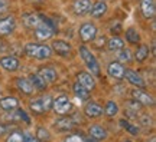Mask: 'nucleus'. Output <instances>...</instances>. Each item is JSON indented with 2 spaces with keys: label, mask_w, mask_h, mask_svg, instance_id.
Returning a JSON list of instances; mask_svg holds the SVG:
<instances>
[{
  "label": "nucleus",
  "mask_w": 156,
  "mask_h": 142,
  "mask_svg": "<svg viewBox=\"0 0 156 142\" xmlns=\"http://www.w3.org/2000/svg\"><path fill=\"white\" fill-rule=\"evenodd\" d=\"M25 53L30 58H36V59H49L52 56V49L46 45H38V43H28L25 46Z\"/></svg>",
  "instance_id": "nucleus-1"
},
{
  "label": "nucleus",
  "mask_w": 156,
  "mask_h": 142,
  "mask_svg": "<svg viewBox=\"0 0 156 142\" xmlns=\"http://www.w3.org/2000/svg\"><path fill=\"white\" fill-rule=\"evenodd\" d=\"M80 55H81V58H83L84 63L87 65L88 71L91 72V75L100 76V65H98V60L95 59V56L90 52L88 48L81 46V48H80Z\"/></svg>",
  "instance_id": "nucleus-2"
},
{
  "label": "nucleus",
  "mask_w": 156,
  "mask_h": 142,
  "mask_svg": "<svg viewBox=\"0 0 156 142\" xmlns=\"http://www.w3.org/2000/svg\"><path fill=\"white\" fill-rule=\"evenodd\" d=\"M54 25L49 20H41V22L35 26V36L39 39V40H48L54 36Z\"/></svg>",
  "instance_id": "nucleus-3"
},
{
  "label": "nucleus",
  "mask_w": 156,
  "mask_h": 142,
  "mask_svg": "<svg viewBox=\"0 0 156 142\" xmlns=\"http://www.w3.org/2000/svg\"><path fill=\"white\" fill-rule=\"evenodd\" d=\"M29 108L32 109V112L35 114H45L46 111H49L52 108V98L49 95H45V96H39V98L30 101Z\"/></svg>",
  "instance_id": "nucleus-4"
},
{
  "label": "nucleus",
  "mask_w": 156,
  "mask_h": 142,
  "mask_svg": "<svg viewBox=\"0 0 156 142\" xmlns=\"http://www.w3.org/2000/svg\"><path fill=\"white\" fill-rule=\"evenodd\" d=\"M52 108H54V111H55L56 114L67 115L68 112H71V109H73V104H71V101L68 99V96L61 95V96H58L55 101H52Z\"/></svg>",
  "instance_id": "nucleus-5"
},
{
  "label": "nucleus",
  "mask_w": 156,
  "mask_h": 142,
  "mask_svg": "<svg viewBox=\"0 0 156 142\" xmlns=\"http://www.w3.org/2000/svg\"><path fill=\"white\" fill-rule=\"evenodd\" d=\"M97 36V28L93 23H84L80 28V38L84 43H88V42H93Z\"/></svg>",
  "instance_id": "nucleus-6"
},
{
  "label": "nucleus",
  "mask_w": 156,
  "mask_h": 142,
  "mask_svg": "<svg viewBox=\"0 0 156 142\" xmlns=\"http://www.w3.org/2000/svg\"><path fill=\"white\" fill-rule=\"evenodd\" d=\"M16 28V22L13 16H7L5 19H0V36H9Z\"/></svg>",
  "instance_id": "nucleus-7"
},
{
  "label": "nucleus",
  "mask_w": 156,
  "mask_h": 142,
  "mask_svg": "<svg viewBox=\"0 0 156 142\" xmlns=\"http://www.w3.org/2000/svg\"><path fill=\"white\" fill-rule=\"evenodd\" d=\"M124 78H126L132 85L137 86L139 89H145L146 88V83H145V81H143V78L140 76L137 72L132 71V69H124Z\"/></svg>",
  "instance_id": "nucleus-8"
},
{
  "label": "nucleus",
  "mask_w": 156,
  "mask_h": 142,
  "mask_svg": "<svg viewBox=\"0 0 156 142\" xmlns=\"http://www.w3.org/2000/svg\"><path fill=\"white\" fill-rule=\"evenodd\" d=\"M77 79H78V83L83 85L87 91H93L95 88L94 78L91 76V73H88V72H80L77 75Z\"/></svg>",
  "instance_id": "nucleus-9"
},
{
  "label": "nucleus",
  "mask_w": 156,
  "mask_h": 142,
  "mask_svg": "<svg viewBox=\"0 0 156 142\" xmlns=\"http://www.w3.org/2000/svg\"><path fill=\"white\" fill-rule=\"evenodd\" d=\"M71 49H73L71 45L64 42V40H54L52 42V50L59 56H68L71 53Z\"/></svg>",
  "instance_id": "nucleus-10"
},
{
  "label": "nucleus",
  "mask_w": 156,
  "mask_h": 142,
  "mask_svg": "<svg viewBox=\"0 0 156 142\" xmlns=\"http://www.w3.org/2000/svg\"><path fill=\"white\" fill-rule=\"evenodd\" d=\"M0 66L7 72H15L19 69V60L15 56H3L0 59Z\"/></svg>",
  "instance_id": "nucleus-11"
},
{
  "label": "nucleus",
  "mask_w": 156,
  "mask_h": 142,
  "mask_svg": "<svg viewBox=\"0 0 156 142\" xmlns=\"http://www.w3.org/2000/svg\"><path fill=\"white\" fill-rule=\"evenodd\" d=\"M90 138H87V141H101L107 138V131L100 125H93L90 128Z\"/></svg>",
  "instance_id": "nucleus-12"
},
{
  "label": "nucleus",
  "mask_w": 156,
  "mask_h": 142,
  "mask_svg": "<svg viewBox=\"0 0 156 142\" xmlns=\"http://www.w3.org/2000/svg\"><path fill=\"white\" fill-rule=\"evenodd\" d=\"M73 9L74 13L78 15V16L87 15V13H90V9H91V2L90 0H75Z\"/></svg>",
  "instance_id": "nucleus-13"
},
{
  "label": "nucleus",
  "mask_w": 156,
  "mask_h": 142,
  "mask_svg": "<svg viewBox=\"0 0 156 142\" xmlns=\"http://www.w3.org/2000/svg\"><path fill=\"white\" fill-rule=\"evenodd\" d=\"M142 13L146 19H153L156 15V7H155V0H142Z\"/></svg>",
  "instance_id": "nucleus-14"
},
{
  "label": "nucleus",
  "mask_w": 156,
  "mask_h": 142,
  "mask_svg": "<svg viewBox=\"0 0 156 142\" xmlns=\"http://www.w3.org/2000/svg\"><path fill=\"white\" fill-rule=\"evenodd\" d=\"M132 96H133V99H136L137 102H140L142 105H155V99H153V96L152 95H149V93H145L142 92V91H133L132 92Z\"/></svg>",
  "instance_id": "nucleus-15"
},
{
  "label": "nucleus",
  "mask_w": 156,
  "mask_h": 142,
  "mask_svg": "<svg viewBox=\"0 0 156 142\" xmlns=\"http://www.w3.org/2000/svg\"><path fill=\"white\" fill-rule=\"evenodd\" d=\"M107 72H108V75L112 78L119 79V81L124 78V68H123V65L117 63V62H112L108 65V68H107Z\"/></svg>",
  "instance_id": "nucleus-16"
},
{
  "label": "nucleus",
  "mask_w": 156,
  "mask_h": 142,
  "mask_svg": "<svg viewBox=\"0 0 156 142\" xmlns=\"http://www.w3.org/2000/svg\"><path fill=\"white\" fill-rule=\"evenodd\" d=\"M84 112H85V115L88 118H98V116L103 115V106H100V105L95 104V102H90V104L85 105Z\"/></svg>",
  "instance_id": "nucleus-17"
},
{
  "label": "nucleus",
  "mask_w": 156,
  "mask_h": 142,
  "mask_svg": "<svg viewBox=\"0 0 156 142\" xmlns=\"http://www.w3.org/2000/svg\"><path fill=\"white\" fill-rule=\"evenodd\" d=\"M16 86L25 95H32L35 91V86L32 85V82L29 79H17L16 81Z\"/></svg>",
  "instance_id": "nucleus-18"
},
{
  "label": "nucleus",
  "mask_w": 156,
  "mask_h": 142,
  "mask_svg": "<svg viewBox=\"0 0 156 142\" xmlns=\"http://www.w3.org/2000/svg\"><path fill=\"white\" fill-rule=\"evenodd\" d=\"M19 106V101L15 96H6L0 99V108L5 111H15Z\"/></svg>",
  "instance_id": "nucleus-19"
},
{
  "label": "nucleus",
  "mask_w": 156,
  "mask_h": 142,
  "mask_svg": "<svg viewBox=\"0 0 156 142\" xmlns=\"http://www.w3.org/2000/svg\"><path fill=\"white\" fill-rule=\"evenodd\" d=\"M74 126H75V122L71 118H59L55 122V128L58 131H62V132L69 131V129H73Z\"/></svg>",
  "instance_id": "nucleus-20"
},
{
  "label": "nucleus",
  "mask_w": 156,
  "mask_h": 142,
  "mask_svg": "<svg viewBox=\"0 0 156 142\" xmlns=\"http://www.w3.org/2000/svg\"><path fill=\"white\" fill-rule=\"evenodd\" d=\"M106 12H107V5L104 3V0H100V2H97L94 5H91V9H90V13H91L93 17H100Z\"/></svg>",
  "instance_id": "nucleus-21"
},
{
  "label": "nucleus",
  "mask_w": 156,
  "mask_h": 142,
  "mask_svg": "<svg viewBox=\"0 0 156 142\" xmlns=\"http://www.w3.org/2000/svg\"><path fill=\"white\" fill-rule=\"evenodd\" d=\"M73 91H74V93H75V96H77L80 101H88V98H90V91H87L85 88L83 86V85H80V83H75L73 86Z\"/></svg>",
  "instance_id": "nucleus-22"
},
{
  "label": "nucleus",
  "mask_w": 156,
  "mask_h": 142,
  "mask_svg": "<svg viewBox=\"0 0 156 142\" xmlns=\"http://www.w3.org/2000/svg\"><path fill=\"white\" fill-rule=\"evenodd\" d=\"M22 20L26 28H35V26L41 22V19L38 17V15H35V13H25L22 16Z\"/></svg>",
  "instance_id": "nucleus-23"
},
{
  "label": "nucleus",
  "mask_w": 156,
  "mask_h": 142,
  "mask_svg": "<svg viewBox=\"0 0 156 142\" xmlns=\"http://www.w3.org/2000/svg\"><path fill=\"white\" fill-rule=\"evenodd\" d=\"M39 75L46 81V83L54 82L56 79V72H55V69H52V68H42L41 72H39Z\"/></svg>",
  "instance_id": "nucleus-24"
},
{
  "label": "nucleus",
  "mask_w": 156,
  "mask_h": 142,
  "mask_svg": "<svg viewBox=\"0 0 156 142\" xmlns=\"http://www.w3.org/2000/svg\"><path fill=\"white\" fill-rule=\"evenodd\" d=\"M107 48H108V50H120L124 48V42H123L122 39L119 38V36H113L110 40H108V45H107Z\"/></svg>",
  "instance_id": "nucleus-25"
},
{
  "label": "nucleus",
  "mask_w": 156,
  "mask_h": 142,
  "mask_svg": "<svg viewBox=\"0 0 156 142\" xmlns=\"http://www.w3.org/2000/svg\"><path fill=\"white\" fill-rule=\"evenodd\" d=\"M147 56H149V48L146 46V45H140L137 50H136V53H134V58L137 62H145L147 59Z\"/></svg>",
  "instance_id": "nucleus-26"
},
{
  "label": "nucleus",
  "mask_w": 156,
  "mask_h": 142,
  "mask_svg": "<svg viewBox=\"0 0 156 142\" xmlns=\"http://www.w3.org/2000/svg\"><path fill=\"white\" fill-rule=\"evenodd\" d=\"M29 81L32 82V85H34L36 89H41V91H42V89H45V88H46V85H48V83H46V81H45V79L41 76L39 73H35V75H32Z\"/></svg>",
  "instance_id": "nucleus-27"
},
{
  "label": "nucleus",
  "mask_w": 156,
  "mask_h": 142,
  "mask_svg": "<svg viewBox=\"0 0 156 142\" xmlns=\"http://www.w3.org/2000/svg\"><path fill=\"white\" fill-rule=\"evenodd\" d=\"M103 112H104L107 116H114V115H117V112H119V105H117L114 101H108L106 104V106H104Z\"/></svg>",
  "instance_id": "nucleus-28"
},
{
  "label": "nucleus",
  "mask_w": 156,
  "mask_h": 142,
  "mask_svg": "<svg viewBox=\"0 0 156 142\" xmlns=\"http://www.w3.org/2000/svg\"><path fill=\"white\" fill-rule=\"evenodd\" d=\"M126 39H127V42H130V43H137L140 40V36H139V33H137V30L130 28L126 32Z\"/></svg>",
  "instance_id": "nucleus-29"
},
{
  "label": "nucleus",
  "mask_w": 156,
  "mask_h": 142,
  "mask_svg": "<svg viewBox=\"0 0 156 142\" xmlns=\"http://www.w3.org/2000/svg\"><path fill=\"white\" fill-rule=\"evenodd\" d=\"M127 108H129V114L130 115H136L137 112L140 111V108H142V104L140 102H137L136 99H133V101H129L127 102Z\"/></svg>",
  "instance_id": "nucleus-30"
},
{
  "label": "nucleus",
  "mask_w": 156,
  "mask_h": 142,
  "mask_svg": "<svg viewBox=\"0 0 156 142\" xmlns=\"http://www.w3.org/2000/svg\"><path fill=\"white\" fill-rule=\"evenodd\" d=\"M120 125H122L127 132H130L132 135H137V134H139V128H137V126H134V125H132V124H129L126 119L120 121Z\"/></svg>",
  "instance_id": "nucleus-31"
},
{
  "label": "nucleus",
  "mask_w": 156,
  "mask_h": 142,
  "mask_svg": "<svg viewBox=\"0 0 156 142\" xmlns=\"http://www.w3.org/2000/svg\"><path fill=\"white\" fill-rule=\"evenodd\" d=\"M36 138H38V141H48L49 139V132L48 129H45L42 126H39L38 129H36Z\"/></svg>",
  "instance_id": "nucleus-32"
},
{
  "label": "nucleus",
  "mask_w": 156,
  "mask_h": 142,
  "mask_svg": "<svg viewBox=\"0 0 156 142\" xmlns=\"http://www.w3.org/2000/svg\"><path fill=\"white\" fill-rule=\"evenodd\" d=\"M7 141L9 142H22L23 141V132H20V131L10 132V135L7 137Z\"/></svg>",
  "instance_id": "nucleus-33"
},
{
  "label": "nucleus",
  "mask_w": 156,
  "mask_h": 142,
  "mask_svg": "<svg viewBox=\"0 0 156 142\" xmlns=\"http://www.w3.org/2000/svg\"><path fill=\"white\" fill-rule=\"evenodd\" d=\"M15 119H20V121H23L25 124H30V118H29L28 115H26V112L25 111H22V109H16V116H15Z\"/></svg>",
  "instance_id": "nucleus-34"
},
{
  "label": "nucleus",
  "mask_w": 156,
  "mask_h": 142,
  "mask_svg": "<svg viewBox=\"0 0 156 142\" xmlns=\"http://www.w3.org/2000/svg\"><path fill=\"white\" fill-rule=\"evenodd\" d=\"M122 50V52H120V53H119V59L122 60V62H130V60H132V53H130V50L129 49H124V48H123V49H120Z\"/></svg>",
  "instance_id": "nucleus-35"
},
{
  "label": "nucleus",
  "mask_w": 156,
  "mask_h": 142,
  "mask_svg": "<svg viewBox=\"0 0 156 142\" xmlns=\"http://www.w3.org/2000/svg\"><path fill=\"white\" fill-rule=\"evenodd\" d=\"M65 141H87V138L83 135H68Z\"/></svg>",
  "instance_id": "nucleus-36"
},
{
  "label": "nucleus",
  "mask_w": 156,
  "mask_h": 142,
  "mask_svg": "<svg viewBox=\"0 0 156 142\" xmlns=\"http://www.w3.org/2000/svg\"><path fill=\"white\" fill-rule=\"evenodd\" d=\"M23 141L35 142V141H38V138H36V137H34V135H30L29 132H23Z\"/></svg>",
  "instance_id": "nucleus-37"
},
{
  "label": "nucleus",
  "mask_w": 156,
  "mask_h": 142,
  "mask_svg": "<svg viewBox=\"0 0 156 142\" xmlns=\"http://www.w3.org/2000/svg\"><path fill=\"white\" fill-rule=\"evenodd\" d=\"M9 9V3L6 0H0V15H3L5 12H7Z\"/></svg>",
  "instance_id": "nucleus-38"
}]
</instances>
